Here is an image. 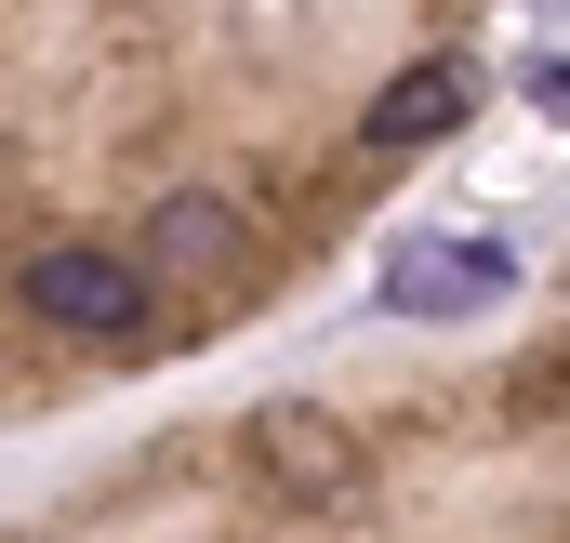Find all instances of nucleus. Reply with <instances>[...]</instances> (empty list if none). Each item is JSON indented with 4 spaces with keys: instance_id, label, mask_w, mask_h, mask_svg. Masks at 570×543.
<instances>
[{
    "instance_id": "2",
    "label": "nucleus",
    "mask_w": 570,
    "mask_h": 543,
    "mask_svg": "<svg viewBox=\"0 0 570 543\" xmlns=\"http://www.w3.org/2000/svg\"><path fill=\"white\" fill-rule=\"evenodd\" d=\"M239 451H253V477L279 491V504H358V437H345V411L318 398H266L253 424H239Z\"/></svg>"
},
{
    "instance_id": "1",
    "label": "nucleus",
    "mask_w": 570,
    "mask_h": 543,
    "mask_svg": "<svg viewBox=\"0 0 570 543\" xmlns=\"http://www.w3.org/2000/svg\"><path fill=\"white\" fill-rule=\"evenodd\" d=\"M27 318L40 332H67V345H134L146 305H159V278L134 253H107V239H53V253H27Z\"/></svg>"
},
{
    "instance_id": "4",
    "label": "nucleus",
    "mask_w": 570,
    "mask_h": 543,
    "mask_svg": "<svg viewBox=\"0 0 570 543\" xmlns=\"http://www.w3.org/2000/svg\"><path fill=\"white\" fill-rule=\"evenodd\" d=\"M464 107H478V80H464V67H412V80H385V93H372V120H358V146L412 159V146L464 134Z\"/></svg>"
},
{
    "instance_id": "3",
    "label": "nucleus",
    "mask_w": 570,
    "mask_h": 543,
    "mask_svg": "<svg viewBox=\"0 0 570 543\" xmlns=\"http://www.w3.org/2000/svg\"><path fill=\"white\" fill-rule=\"evenodd\" d=\"M134 266L146 278H239V266H253V213H239L226 186H173V199L146 213Z\"/></svg>"
},
{
    "instance_id": "5",
    "label": "nucleus",
    "mask_w": 570,
    "mask_h": 543,
    "mask_svg": "<svg viewBox=\"0 0 570 543\" xmlns=\"http://www.w3.org/2000/svg\"><path fill=\"white\" fill-rule=\"evenodd\" d=\"M518 278L504 239H438V253H399V305H491Z\"/></svg>"
}]
</instances>
